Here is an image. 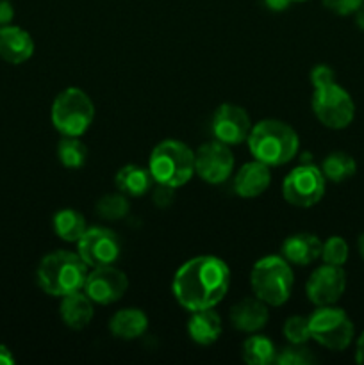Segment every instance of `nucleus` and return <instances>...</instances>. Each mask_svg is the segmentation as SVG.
I'll return each instance as SVG.
<instances>
[{
	"mask_svg": "<svg viewBox=\"0 0 364 365\" xmlns=\"http://www.w3.org/2000/svg\"><path fill=\"white\" fill-rule=\"evenodd\" d=\"M61 319L71 330H82L88 327L93 319V302L84 291L74 292L61 298Z\"/></svg>",
	"mask_w": 364,
	"mask_h": 365,
	"instance_id": "6ab92c4d",
	"label": "nucleus"
},
{
	"mask_svg": "<svg viewBox=\"0 0 364 365\" xmlns=\"http://www.w3.org/2000/svg\"><path fill=\"white\" fill-rule=\"evenodd\" d=\"M14 356L11 353L9 348H6L4 344H0V365H13Z\"/></svg>",
	"mask_w": 364,
	"mask_h": 365,
	"instance_id": "c9c22d12",
	"label": "nucleus"
},
{
	"mask_svg": "<svg viewBox=\"0 0 364 365\" xmlns=\"http://www.w3.org/2000/svg\"><path fill=\"white\" fill-rule=\"evenodd\" d=\"M277 348L266 335H252L243 344V360L248 365L275 364Z\"/></svg>",
	"mask_w": 364,
	"mask_h": 365,
	"instance_id": "393cba45",
	"label": "nucleus"
},
{
	"mask_svg": "<svg viewBox=\"0 0 364 365\" xmlns=\"http://www.w3.org/2000/svg\"><path fill=\"white\" fill-rule=\"evenodd\" d=\"M88 273L89 266L79 253L57 250L43 257L36 271V280L43 292L64 298L74 292L84 291Z\"/></svg>",
	"mask_w": 364,
	"mask_h": 365,
	"instance_id": "7ed1b4c3",
	"label": "nucleus"
},
{
	"mask_svg": "<svg viewBox=\"0 0 364 365\" xmlns=\"http://www.w3.org/2000/svg\"><path fill=\"white\" fill-rule=\"evenodd\" d=\"M346 289V273L343 266L316 267L305 284V294L309 302L316 307L335 305L341 299Z\"/></svg>",
	"mask_w": 364,
	"mask_h": 365,
	"instance_id": "f8f14e48",
	"label": "nucleus"
},
{
	"mask_svg": "<svg viewBox=\"0 0 364 365\" xmlns=\"http://www.w3.org/2000/svg\"><path fill=\"white\" fill-rule=\"evenodd\" d=\"M148 171L157 184L182 187L195 175V152L184 143L166 139L150 153Z\"/></svg>",
	"mask_w": 364,
	"mask_h": 365,
	"instance_id": "20e7f679",
	"label": "nucleus"
},
{
	"mask_svg": "<svg viewBox=\"0 0 364 365\" xmlns=\"http://www.w3.org/2000/svg\"><path fill=\"white\" fill-rule=\"evenodd\" d=\"M148 328V317L139 309L118 310L109 321L111 334L121 341H134L139 339Z\"/></svg>",
	"mask_w": 364,
	"mask_h": 365,
	"instance_id": "4be33fe9",
	"label": "nucleus"
},
{
	"mask_svg": "<svg viewBox=\"0 0 364 365\" xmlns=\"http://www.w3.org/2000/svg\"><path fill=\"white\" fill-rule=\"evenodd\" d=\"M14 18V7L9 0H0V27L11 25Z\"/></svg>",
	"mask_w": 364,
	"mask_h": 365,
	"instance_id": "72a5a7b5",
	"label": "nucleus"
},
{
	"mask_svg": "<svg viewBox=\"0 0 364 365\" xmlns=\"http://www.w3.org/2000/svg\"><path fill=\"white\" fill-rule=\"evenodd\" d=\"M120 237L111 228H88L77 241V253L89 267L111 266L120 259Z\"/></svg>",
	"mask_w": 364,
	"mask_h": 365,
	"instance_id": "9d476101",
	"label": "nucleus"
},
{
	"mask_svg": "<svg viewBox=\"0 0 364 365\" xmlns=\"http://www.w3.org/2000/svg\"><path fill=\"white\" fill-rule=\"evenodd\" d=\"M270 166L259 163V160L243 164L241 170L234 177V191L241 198H257L270 187Z\"/></svg>",
	"mask_w": 364,
	"mask_h": 365,
	"instance_id": "dca6fc26",
	"label": "nucleus"
},
{
	"mask_svg": "<svg viewBox=\"0 0 364 365\" xmlns=\"http://www.w3.org/2000/svg\"><path fill=\"white\" fill-rule=\"evenodd\" d=\"M309 78L310 84H313L314 88H321V86L335 82V73L330 66H327V64H316V66L310 70Z\"/></svg>",
	"mask_w": 364,
	"mask_h": 365,
	"instance_id": "2f4dec72",
	"label": "nucleus"
},
{
	"mask_svg": "<svg viewBox=\"0 0 364 365\" xmlns=\"http://www.w3.org/2000/svg\"><path fill=\"white\" fill-rule=\"evenodd\" d=\"M264 4H266V7H270L271 11H284L288 9L289 4H293L291 0H264Z\"/></svg>",
	"mask_w": 364,
	"mask_h": 365,
	"instance_id": "f704fd0d",
	"label": "nucleus"
},
{
	"mask_svg": "<svg viewBox=\"0 0 364 365\" xmlns=\"http://www.w3.org/2000/svg\"><path fill=\"white\" fill-rule=\"evenodd\" d=\"M321 245L320 237L309 232H300V234H293L282 242V257L288 260L289 264L295 266H309L314 260L320 259L321 255Z\"/></svg>",
	"mask_w": 364,
	"mask_h": 365,
	"instance_id": "a211bd4d",
	"label": "nucleus"
},
{
	"mask_svg": "<svg viewBox=\"0 0 364 365\" xmlns=\"http://www.w3.org/2000/svg\"><path fill=\"white\" fill-rule=\"evenodd\" d=\"M320 259L323 264H330V266H345L348 260V245L339 235H332L327 241L321 245V255Z\"/></svg>",
	"mask_w": 364,
	"mask_h": 365,
	"instance_id": "cd10ccee",
	"label": "nucleus"
},
{
	"mask_svg": "<svg viewBox=\"0 0 364 365\" xmlns=\"http://www.w3.org/2000/svg\"><path fill=\"white\" fill-rule=\"evenodd\" d=\"M310 339L330 351H343L353 341L355 327L343 309L334 305L318 307L309 317Z\"/></svg>",
	"mask_w": 364,
	"mask_h": 365,
	"instance_id": "0eeeda50",
	"label": "nucleus"
},
{
	"mask_svg": "<svg viewBox=\"0 0 364 365\" xmlns=\"http://www.w3.org/2000/svg\"><path fill=\"white\" fill-rule=\"evenodd\" d=\"M234 170V155L225 143L214 141L203 143L195 153V173L206 184L218 185L228 180Z\"/></svg>",
	"mask_w": 364,
	"mask_h": 365,
	"instance_id": "9b49d317",
	"label": "nucleus"
},
{
	"mask_svg": "<svg viewBox=\"0 0 364 365\" xmlns=\"http://www.w3.org/2000/svg\"><path fill=\"white\" fill-rule=\"evenodd\" d=\"M211 128L218 141L225 145H241L248 139L250 130H252V121H250L248 113L241 106L236 103H221L214 113Z\"/></svg>",
	"mask_w": 364,
	"mask_h": 365,
	"instance_id": "4468645a",
	"label": "nucleus"
},
{
	"mask_svg": "<svg viewBox=\"0 0 364 365\" xmlns=\"http://www.w3.org/2000/svg\"><path fill=\"white\" fill-rule=\"evenodd\" d=\"M353 18H355V25L360 29V31H364V2L360 4L359 9L353 13Z\"/></svg>",
	"mask_w": 364,
	"mask_h": 365,
	"instance_id": "4c0bfd02",
	"label": "nucleus"
},
{
	"mask_svg": "<svg viewBox=\"0 0 364 365\" xmlns=\"http://www.w3.org/2000/svg\"><path fill=\"white\" fill-rule=\"evenodd\" d=\"M310 103H313V113L318 121L332 130L346 128L355 118V103L352 96L335 82L314 88Z\"/></svg>",
	"mask_w": 364,
	"mask_h": 365,
	"instance_id": "6e6552de",
	"label": "nucleus"
},
{
	"mask_svg": "<svg viewBox=\"0 0 364 365\" xmlns=\"http://www.w3.org/2000/svg\"><path fill=\"white\" fill-rule=\"evenodd\" d=\"M231 287L227 262L213 255L195 257L182 264L171 282V291L182 309L189 312L214 309Z\"/></svg>",
	"mask_w": 364,
	"mask_h": 365,
	"instance_id": "f257e3e1",
	"label": "nucleus"
},
{
	"mask_svg": "<svg viewBox=\"0 0 364 365\" xmlns=\"http://www.w3.org/2000/svg\"><path fill=\"white\" fill-rule=\"evenodd\" d=\"M355 362L364 365V331L360 334V337L357 339V346H355Z\"/></svg>",
	"mask_w": 364,
	"mask_h": 365,
	"instance_id": "e433bc0d",
	"label": "nucleus"
},
{
	"mask_svg": "<svg viewBox=\"0 0 364 365\" xmlns=\"http://www.w3.org/2000/svg\"><path fill=\"white\" fill-rule=\"evenodd\" d=\"M291 2H305V0H291Z\"/></svg>",
	"mask_w": 364,
	"mask_h": 365,
	"instance_id": "ea45409f",
	"label": "nucleus"
},
{
	"mask_svg": "<svg viewBox=\"0 0 364 365\" xmlns=\"http://www.w3.org/2000/svg\"><path fill=\"white\" fill-rule=\"evenodd\" d=\"M57 157L66 170H81L88 159V148L75 135H63L57 145Z\"/></svg>",
	"mask_w": 364,
	"mask_h": 365,
	"instance_id": "a878e982",
	"label": "nucleus"
},
{
	"mask_svg": "<svg viewBox=\"0 0 364 365\" xmlns=\"http://www.w3.org/2000/svg\"><path fill=\"white\" fill-rule=\"evenodd\" d=\"M321 171L325 178L334 184H341L352 178L357 171V163L346 152H332L321 163Z\"/></svg>",
	"mask_w": 364,
	"mask_h": 365,
	"instance_id": "b1692460",
	"label": "nucleus"
},
{
	"mask_svg": "<svg viewBox=\"0 0 364 365\" xmlns=\"http://www.w3.org/2000/svg\"><path fill=\"white\" fill-rule=\"evenodd\" d=\"M34 53V39L16 25L0 27V59L9 64H21Z\"/></svg>",
	"mask_w": 364,
	"mask_h": 365,
	"instance_id": "2eb2a0df",
	"label": "nucleus"
},
{
	"mask_svg": "<svg viewBox=\"0 0 364 365\" xmlns=\"http://www.w3.org/2000/svg\"><path fill=\"white\" fill-rule=\"evenodd\" d=\"M191 319L188 323V334L193 342L200 346H211L220 339L221 319L213 309H203L191 312Z\"/></svg>",
	"mask_w": 364,
	"mask_h": 365,
	"instance_id": "412c9836",
	"label": "nucleus"
},
{
	"mask_svg": "<svg viewBox=\"0 0 364 365\" xmlns=\"http://www.w3.org/2000/svg\"><path fill=\"white\" fill-rule=\"evenodd\" d=\"M270 319L268 305L259 298H245L236 303L231 310V323L236 330L256 334L263 330Z\"/></svg>",
	"mask_w": 364,
	"mask_h": 365,
	"instance_id": "f3484780",
	"label": "nucleus"
},
{
	"mask_svg": "<svg viewBox=\"0 0 364 365\" xmlns=\"http://www.w3.org/2000/svg\"><path fill=\"white\" fill-rule=\"evenodd\" d=\"M246 143L253 159L270 168L291 163L300 148L295 128L280 120H263L253 125Z\"/></svg>",
	"mask_w": 364,
	"mask_h": 365,
	"instance_id": "f03ea898",
	"label": "nucleus"
},
{
	"mask_svg": "<svg viewBox=\"0 0 364 365\" xmlns=\"http://www.w3.org/2000/svg\"><path fill=\"white\" fill-rule=\"evenodd\" d=\"M284 337L288 339L289 344H305L310 339L309 330V317L293 316L284 323Z\"/></svg>",
	"mask_w": 364,
	"mask_h": 365,
	"instance_id": "c756f323",
	"label": "nucleus"
},
{
	"mask_svg": "<svg viewBox=\"0 0 364 365\" xmlns=\"http://www.w3.org/2000/svg\"><path fill=\"white\" fill-rule=\"evenodd\" d=\"M54 230L57 237H61L66 242H77L88 230L86 220L79 210L75 209H61L54 214Z\"/></svg>",
	"mask_w": 364,
	"mask_h": 365,
	"instance_id": "5701e85b",
	"label": "nucleus"
},
{
	"mask_svg": "<svg viewBox=\"0 0 364 365\" xmlns=\"http://www.w3.org/2000/svg\"><path fill=\"white\" fill-rule=\"evenodd\" d=\"M316 362V356L313 355L305 344H289L288 348L277 351L275 364L278 365H310Z\"/></svg>",
	"mask_w": 364,
	"mask_h": 365,
	"instance_id": "c85d7f7f",
	"label": "nucleus"
},
{
	"mask_svg": "<svg viewBox=\"0 0 364 365\" xmlns=\"http://www.w3.org/2000/svg\"><path fill=\"white\" fill-rule=\"evenodd\" d=\"M357 248H359L360 257H363V259H364V234L359 235V241H357Z\"/></svg>",
	"mask_w": 364,
	"mask_h": 365,
	"instance_id": "58836bf2",
	"label": "nucleus"
},
{
	"mask_svg": "<svg viewBox=\"0 0 364 365\" xmlns=\"http://www.w3.org/2000/svg\"><path fill=\"white\" fill-rule=\"evenodd\" d=\"M175 189L170 187V185H164V184H157L156 182V189H152V200L159 209H166L173 203L175 195H173Z\"/></svg>",
	"mask_w": 364,
	"mask_h": 365,
	"instance_id": "473e14b6",
	"label": "nucleus"
},
{
	"mask_svg": "<svg viewBox=\"0 0 364 365\" xmlns=\"http://www.w3.org/2000/svg\"><path fill=\"white\" fill-rule=\"evenodd\" d=\"M127 287V274L111 264V266L91 267L88 278H86L84 292L93 303L111 305V303H116L118 299L123 298Z\"/></svg>",
	"mask_w": 364,
	"mask_h": 365,
	"instance_id": "ddd939ff",
	"label": "nucleus"
},
{
	"mask_svg": "<svg viewBox=\"0 0 364 365\" xmlns=\"http://www.w3.org/2000/svg\"><path fill=\"white\" fill-rule=\"evenodd\" d=\"M128 196H125L123 192H109V195H103L102 198H98L95 205V212L98 214V217L106 221H118L121 217H125L128 214Z\"/></svg>",
	"mask_w": 364,
	"mask_h": 365,
	"instance_id": "bb28decb",
	"label": "nucleus"
},
{
	"mask_svg": "<svg viewBox=\"0 0 364 365\" xmlns=\"http://www.w3.org/2000/svg\"><path fill=\"white\" fill-rule=\"evenodd\" d=\"M325 175L313 163H303L289 171L282 182V196L289 205L309 209L325 195Z\"/></svg>",
	"mask_w": 364,
	"mask_h": 365,
	"instance_id": "1a4fd4ad",
	"label": "nucleus"
},
{
	"mask_svg": "<svg viewBox=\"0 0 364 365\" xmlns=\"http://www.w3.org/2000/svg\"><path fill=\"white\" fill-rule=\"evenodd\" d=\"M293 269L284 257L270 255L257 260L250 273V285L261 302L268 307H280L293 292Z\"/></svg>",
	"mask_w": 364,
	"mask_h": 365,
	"instance_id": "39448f33",
	"label": "nucleus"
},
{
	"mask_svg": "<svg viewBox=\"0 0 364 365\" xmlns=\"http://www.w3.org/2000/svg\"><path fill=\"white\" fill-rule=\"evenodd\" d=\"M50 120L61 135L81 138L95 120V106L82 89L68 88L54 100Z\"/></svg>",
	"mask_w": 364,
	"mask_h": 365,
	"instance_id": "423d86ee",
	"label": "nucleus"
},
{
	"mask_svg": "<svg viewBox=\"0 0 364 365\" xmlns=\"http://www.w3.org/2000/svg\"><path fill=\"white\" fill-rule=\"evenodd\" d=\"M114 184H116L118 191L123 192L128 198H139L152 191L153 178L148 168H141L138 164H125L123 168L118 170Z\"/></svg>",
	"mask_w": 364,
	"mask_h": 365,
	"instance_id": "aec40b11",
	"label": "nucleus"
},
{
	"mask_svg": "<svg viewBox=\"0 0 364 365\" xmlns=\"http://www.w3.org/2000/svg\"><path fill=\"white\" fill-rule=\"evenodd\" d=\"M364 0H323V6L338 16H350L360 7Z\"/></svg>",
	"mask_w": 364,
	"mask_h": 365,
	"instance_id": "7c9ffc66",
	"label": "nucleus"
}]
</instances>
